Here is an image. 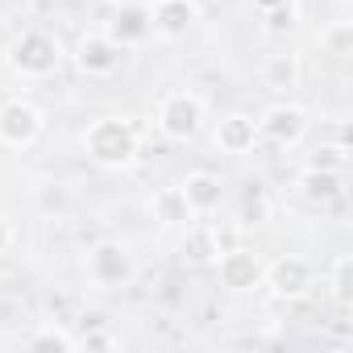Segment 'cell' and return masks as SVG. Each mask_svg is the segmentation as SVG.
Masks as SVG:
<instances>
[{"instance_id": "cell-1", "label": "cell", "mask_w": 353, "mask_h": 353, "mask_svg": "<svg viewBox=\"0 0 353 353\" xmlns=\"http://www.w3.org/2000/svg\"><path fill=\"white\" fill-rule=\"evenodd\" d=\"M83 150L96 166L104 170H121L137 158L141 150V125L129 117H96L83 133Z\"/></svg>"}, {"instance_id": "cell-2", "label": "cell", "mask_w": 353, "mask_h": 353, "mask_svg": "<svg viewBox=\"0 0 353 353\" xmlns=\"http://www.w3.org/2000/svg\"><path fill=\"white\" fill-rule=\"evenodd\" d=\"M59 59H63V46L46 30H21L17 42L9 46V67L21 79H46V75H54Z\"/></svg>"}, {"instance_id": "cell-3", "label": "cell", "mask_w": 353, "mask_h": 353, "mask_svg": "<svg viewBox=\"0 0 353 353\" xmlns=\"http://www.w3.org/2000/svg\"><path fill=\"white\" fill-rule=\"evenodd\" d=\"M83 270H88V283H92V287H100V291H121V287H129V283H133L137 262H133L129 245H121V241L104 237V241H96V245L88 250Z\"/></svg>"}, {"instance_id": "cell-4", "label": "cell", "mask_w": 353, "mask_h": 353, "mask_svg": "<svg viewBox=\"0 0 353 353\" xmlns=\"http://www.w3.org/2000/svg\"><path fill=\"white\" fill-rule=\"evenodd\" d=\"M204 125V100L196 92H166L158 100V129L170 141H192Z\"/></svg>"}, {"instance_id": "cell-5", "label": "cell", "mask_w": 353, "mask_h": 353, "mask_svg": "<svg viewBox=\"0 0 353 353\" xmlns=\"http://www.w3.org/2000/svg\"><path fill=\"white\" fill-rule=\"evenodd\" d=\"M254 121H258V141L279 145V150L299 145L303 133H307V112H303L299 104H287V100L270 104V108H266L262 117H254Z\"/></svg>"}, {"instance_id": "cell-6", "label": "cell", "mask_w": 353, "mask_h": 353, "mask_svg": "<svg viewBox=\"0 0 353 353\" xmlns=\"http://www.w3.org/2000/svg\"><path fill=\"white\" fill-rule=\"evenodd\" d=\"M312 283H316V270L299 254H283L270 266H262V287H270L274 299H299L312 291Z\"/></svg>"}, {"instance_id": "cell-7", "label": "cell", "mask_w": 353, "mask_h": 353, "mask_svg": "<svg viewBox=\"0 0 353 353\" xmlns=\"http://www.w3.org/2000/svg\"><path fill=\"white\" fill-rule=\"evenodd\" d=\"M42 133V108L30 104V100H5L0 104V141L13 145V150H26L34 145Z\"/></svg>"}, {"instance_id": "cell-8", "label": "cell", "mask_w": 353, "mask_h": 353, "mask_svg": "<svg viewBox=\"0 0 353 353\" xmlns=\"http://www.w3.org/2000/svg\"><path fill=\"white\" fill-rule=\"evenodd\" d=\"M212 266H216L221 287H229V291H237V295H245V291H258V287H262V262H258V254H250V250H241V245L221 250Z\"/></svg>"}, {"instance_id": "cell-9", "label": "cell", "mask_w": 353, "mask_h": 353, "mask_svg": "<svg viewBox=\"0 0 353 353\" xmlns=\"http://www.w3.org/2000/svg\"><path fill=\"white\" fill-rule=\"evenodd\" d=\"M121 63H125V46H117L108 34H88V38H79V46H75V67H79L88 79H104V75H112Z\"/></svg>"}, {"instance_id": "cell-10", "label": "cell", "mask_w": 353, "mask_h": 353, "mask_svg": "<svg viewBox=\"0 0 353 353\" xmlns=\"http://www.w3.org/2000/svg\"><path fill=\"white\" fill-rule=\"evenodd\" d=\"M117 46H141L150 34H154V13L150 5H141V0H125V5L108 17V30H104Z\"/></svg>"}, {"instance_id": "cell-11", "label": "cell", "mask_w": 353, "mask_h": 353, "mask_svg": "<svg viewBox=\"0 0 353 353\" xmlns=\"http://www.w3.org/2000/svg\"><path fill=\"white\" fill-rule=\"evenodd\" d=\"M212 141H216V150H221V154L241 158V154H250V150L258 145V121H254L250 112H229V117H221V121H216Z\"/></svg>"}, {"instance_id": "cell-12", "label": "cell", "mask_w": 353, "mask_h": 353, "mask_svg": "<svg viewBox=\"0 0 353 353\" xmlns=\"http://www.w3.org/2000/svg\"><path fill=\"white\" fill-rule=\"evenodd\" d=\"M179 188H183V196H188V204H192L196 216H208V212H216L225 204V183L216 179L212 170H192Z\"/></svg>"}, {"instance_id": "cell-13", "label": "cell", "mask_w": 353, "mask_h": 353, "mask_svg": "<svg viewBox=\"0 0 353 353\" xmlns=\"http://www.w3.org/2000/svg\"><path fill=\"white\" fill-rule=\"evenodd\" d=\"M150 212H154V221H158L162 229H183V225L196 221V212H192L183 188H158L154 200H150Z\"/></svg>"}, {"instance_id": "cell-14", "label": "cell", "mask_w": 353, "mask_h": 353, "mask_svg": "<svg viewBox=\"0 0 353 353\" xmlns=\"http://www.w3.org/2000/svg\"><path fill=\"white\" fill-rule=\"evenodd\" d=\"M179 254L188 266H212L221 245H216V229L212 225H183V241H179Z\"/></svg>"}, {"instance_id": "cell-15", "label": "cell", "mask_w": 353, "mask_h": 353, "mask_svg": "<svg viewBox=\"0 0 353 353\" xmlns=\"http://www.w3.org/2000/svg\"><path fill=\"white\" fill-rule=\"evenodd\" d=\"M299 196L312 204H332L345 196V170H307L299 174Z\"/></svg>"}, {"instance_id": "cell-16", "label": "cell", "mask_w": 353, "mask_h": 353, "mask_svg": "<svg viewBox=\"0 0 353 353\" xmlns=\"http://www.w3.org/2000/svg\"><path fill=\"white\" fill-rule=\"evenodd\" d=\"M154 13V30L162 38H183L196 21V9H192V0H162V5L150 9Z\"/></svg>"}, {"instance_id": "cell-17", "label": "cell", "mask_w": 353, "mask_h": 353, "mask_svg": "<svg viewBox=\"0 0 353 353\" xmlns=\"http://www.w3.org/2000/svg\"><path fill=\"white\" fill-rule=\"evenodd\" d=\"M262 83H266L270 92H291V88L299 83V59H295L291 50L266 54V63H262Z\"/></svg>"}, {"instance_id": "cell-18", "label": "cell", "mask_w": 353, "mask_h": 353, "mask_svg": "<svg viewBox=\"0 0 353 353\" xmlns=\"http://www.w3.org/2000/svg\"><path fill=\"white\" fill-rule=\"evenodd\" d=\"M345 162H349V145H345V137H336V141H320L303 166L307 170H345Z\"/></svg>"}, {"instance_id": "cell-19", "label": "cell", "mask_w": 353, "mask_h": 353, "mask_svg": "<svg viewBox=\"0 0 353 353\" xmlns=\"http://www.w3.org/2000/svg\"><path fill=\"white\" fill-rule=\"evenodd\" d=\"M353 258L349 254H336V262H332V295H336V303L345 307L349 303V295H353Z\"/></svg>"}, {"instance_id": "cell-20", "label": "cell", "mask_w": 353, "mask_h": 353, "mask_svg": "<svg viewBox=\"0 0 353 353\" xmlns=\"http://www.w3.org/2000/svg\"><path fill=\"white\" fill-rule=\"evenodd\" d=\"M262 30H266V34H291V30H295V5L266 9V13H262Z\"/></svg>"}, {"instance_id": "cell-21", "label": "cell", "mask_w": 353, "mask_h": 353, "mask_svg": "<svg viewBox=\"0 0 353 353\" xmlns=\"http://www.w3.org/2000/svg\"><path fill=\"white\" fill-rule=\"evenodd\" d=\"M26 345H30V349H75V336L63 332V328H42V332H34Z\"/></svg>"}, {"instance_id": "cell-22", "label": "cell", "mask_w": 353, "mask_h": 353, "mask_svg": "<svg viewBox=\"0 0 353 353\" xmlns=\"http://www.w3.org/2000/svg\"><path fill=\"white\" fill-rule=\"evenodd\" d=\"M324 46H328L336 59H345V54H349V46H353V30H349V21H336V26L324 34Z\"/></svg>"}, {"instance_id": "cell-23", "label": "cell", "mask_w": 353, "mask_h": 353, "mask_svg": "<svg viewBox=\"0 0 353 353\" xmlns=\"http://www.w3.org/2000/svg\"><path fill=\"white\" fill-rule=\"evenodd\" d=\"M75 345H88V349H108V345H112V336H104V332H83V341H75Z\"/></svg>"}, {"instance_id": "cell-24", "label": "cell", "mask_w": 353, "mask_h": 353, "mask_svg": "<svg viewBox=\"0 0 353 353\" xmlns=\"http://www.w3.org/2000/svg\"><path fill=\"white\" fill-rule=\"evenodd\" d=\"M9 245H13V225H9V216H0V254Z\"/></svg>"}, {"instance_id": "cell-25", "label": "cell", "mask_w": 353, "mask_h": 353, "mask_svg": "<svg viewBox=\"0 0 353 353\" xmlns=\"http://www.w3.org/2000/svg\"><path fill=\"white\" fill-rule=\"evenodd\" d=\"M283 5H295V0H254V9L266 13V9H283Z\"/></svg>"}, {"instance_id": "cell-26", "label": "cell", "mask_w": 353, "mask_h": 353, "mask_svg": "<svg viewBox=\"0 0 353 353\" xmlns=\"http://www.w3.org/2000/svg\"><path fill=\"white\" fill-rule=\"evenodd\" d=\"M83 324H88V328H100V324H104V316H100V312H88V316H83Z\"/></svg>"}, {"instance_id": "cell-27", "label": "cell", "mask_w": 353, "mask_h": 353, "mask_svg": "<svg viewBox=\"0 0 353 353\" xmlns=\"http://www.w3.org/2000/svg\"><path fill=\"white\" fill-rule=\"evenodd\" d=\"M154 5H162V0H154Z\"/></svg>"}]
</instances>
